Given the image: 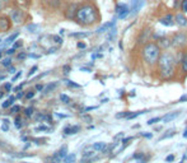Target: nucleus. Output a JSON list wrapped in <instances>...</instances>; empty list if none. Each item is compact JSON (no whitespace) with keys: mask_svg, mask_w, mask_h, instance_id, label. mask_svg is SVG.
Instances as JSON below:
<instances>
[{"mask_svg":"<svg viewBox=\"0 0 187 163\" xmlns=\"http://www.w3.org/2000/svg\"><path fill=\"white\" fill-rule=\"evenodd\" d=\"M76 21H78L79 24L81 26H90L93 24V23L97 21V10H95V8L93 5H83L78 9V12H76Z\"/></svg>","mask_w":187,"mask_h":163,"instance_id":"1","label":"nucleus"},{"mask_svg":"<svg viewBox=\"0 0 187 163\" xmlns=\"http://www.w3.org/2000/svg\"><path fill=\"white\" fill-rule=\"evenodd\" d=\"M158 66H159L160 75L163 78H169L174 73V57L172 56L169 52H164V54L159 55L158 59Z\"/></svg>","mask_w":187,"mask_h":163,"instance_id":"2","label":"nucleus"},{"mask_svg":"<svg viewBox=\"0 0 187 163\" xmlns=\"http://www.w3.org/2000/svg\"><path fill=\"white\" fill-rule=\"evenodd\" d=\"M159 55H160V47L157 44L149 42V44H146L144 46L143 57H144V61H145L148 65H154L158 61V59H159Z\"/></svg>","mask_w":187,"mask_h":163,"instance_id":"3","label":"nucleus"},{"mask_svg":"<svg viewBox=\"0 0 187 163\" xmlns=\"http://www.w3.org/2000/svg\"><path fill=\"white\" fill-rule=\"evenodd\" d=\"M186 41H187L186 35H185V33H182V32H180V33H176V35H174V37L172 38V42H171V44L173 45V46L178 47V46L185 45Z\"/></svg>","mask_w":187,"mask_h":163,"instance_id":"4","label":"nucleus"},{"mask_svg":"<svg viewBox=\"0 0 187 163\" xmlns=\"http://www.w3.org/2000/svg\"><path fill=\"white\" fill-rule=\"evenodd\" d=\"M116 13L120 19H123L126 16H129L130 14V10H129V8L126 4H118V5L116 7Z\"/></svg>","mask_w":187,"mask_h":163,"instance_id":"5","label":"nucleus"},{"mask_svg":"<svg viewBox=\"0 0 187 163\" xmlns=\"http://www.w3.org/2000/svg\"><path fill=\"white\" fill-rule=\"evenodd\" d=\"M159 23L166 27H171V26H173V23H174V17L172 16V14H167L166 17L159 19Z\"/></svg>","mask_w":187,"mask_h":163,"instance_id":"6","label":"nucleus"},{"mask_svg":"<svg viewBox=\"0 0 187 163\" xmlns=\"http://www.w3.org/2000/svg\"><path fill=\"white\" fill-rule=\"evenodd\" d=\"M10 17L14 23H21L22 18H23V13H22V10H19V9H14V10L10 12Z\"/></svg>","mask_w":187,"mask_h":163,"instance_id":"7","label":"nucleus"},{"mask_svg":"<svg viewBox=\"0 0 187 163\" xmlns=\"http://www.w3.org/2000/svg\"><path fill=\"white\" fill-rule=\"evenodd\" d=\"M80 131V126L79 125H74V126H66L64 129L65 135H74V134Z\"/></svg>","mask_w":187,"mask_h":163,"instance_id":"8","label":"nucleus"},{"mask_svg":"<svg viewBox=\"0 0 187 163\" xmlns=\"http://www.w3.org/2000/svg\"><path fill=\"white\" fill-rule=\"evenodd\" d=\"M174 21H176L177 24L181 26V27L187 26V18L183 16V14H177V16L174 17Z\"/></svg>","mask_w":187,"mask_h":163,"instance_id":"9","label":"nucleus"},{"mask_svg":"<svg viewBox=\"0 0 187 163\" xmlns=\"http://www.w3.org/2000/svg\"><path fill=\"white\" fill-rule=\"evenodd\" d=\"M115 26V21L112 22H107V23H104L103 26H101L98 30H97V33H103V32H106V31H109L111 28Z\"/></svg>","mask_w":187,"mask_h":163,"instance_id":"10","label":"nucleus"},{"mask_svg":"<svg viewBox=\"0 0 187 163\" xmlns=\"http://www.w3.org/2000/svg\"><path fill=\"white\" fill-rule=\"evenodd\" d=\"M180 113H181L180 111H174V112H172V113H167L164 117H162V120L164 122H169V121H172V120H174Z\"/></svg>","mask_w":187,"mask_h":163,"instance_id":"11","label":"nucleus"},{"mask_svg":"<svg viewBox=\"0 0 187 163\" xmlns=\"http://www.w3.org/2000/svg\"><path fill=\"white\" fill-rule=\"evenodd\" d=\"M55 154L60 158V159H64V158L66 157V154H68V147L66 145H62L60 149H59V152H56Z\"/></svg>","mask_w":187,"mask_h":163,"instance_id":"12","label":"nucleus"},{"mask_svg":"<svg viewBox=\"0 0 187 163\" xmlns=\"http://www.w3.org/2000/svg\"><path fill=\"white\" fill-rule=\"evenodd\" d=\"M104 148H106V143L103 142H98V143H94V144L92 145V149L95 150V152H102Z\"/></svg>","mask_w":187,"mask_h":163,"instance_id":"13","label":"nucleus"},{"mask_svg":"<svg viewBox=\"0 0 187 163\" xmlns=\"http://www.w3.org/2000/svg\"><path fill=\"white\" fill-rule=\"evenodd\" d=\"M76 159V156L74 153H70V154H66V157L64 158V162L65 163H74Z\"/></svg>","mask_w":187,"mask_h":163,"instance_id":"14","label":"nucleus"},{"mask_svg":"<svg viewBox=\"0 0 187 163\" xmlns=\"http://www.w3.org/2000/svg\"><path fill=\"white\" fill-rule=\"evenodd\" d=\"M52 117L50 116V115H44V113H38L36 116V120L37 121H45V120H47V121H50Z\"/></svg>","mask_w":187,"mask_h":163,"instance_id":"15","label":"nucleus"},{"mask_svg":"<svg viewBox=\"0 0 187 163\" xmlns=\"http://www.w3.org/2000/svg\"><path fill=\"white\" fill-rule=\"evenodd\" d=\"M14 99H16V97H13V96H12V97H9V98L5 101V102H4V103L1 104V107H3V108L12 107V104H13V102H14Z\"/></svg>","mask_w":187,"mask_h":163,"instance_id":"16","label":"nucleus"},{"mask_svg":"<svg viewBox=\"0 0 187 163\" xmlns=\"http://www.w3.org/2000/svg\"><path fill=\"white\" fill-rule=\"evenodd\" d=\"M94 156V150H85L83 153V157H81V161H87L89 158H92Z\"/></svg>","mask_w":187,"mask_h":163,"instance_id":"17","label":"nucleus"},{"mask_svg":"<svg viewBox=\"0 0 187 163\" xmlns=\"http://www.w3.org/2000/svg\"><path fill=\"white\" fill-rule=\"evenodd\" d=\"M19 36V33L18 32H16V33H13L12 36H9L8 38L5 41H4V45H8V44H12V42H14V40H16V38Z\"/></svg>","mask_w":187,"mask_h":163,"instance_id":"18","label":"nucleus"},{"mask_svg":"<svg viewBox=\"0 0 187 163\" xmlns=\"http://www.w3.org/2000/svg\"><path fill=\"white\" fill-rule=\"evenodd\" d=\"M57 84H59L57 82H54V83H50V84L45 88V93H49V92H51V90H54V89L57 87Z\"/></svg>","mask_w":187,"mask_h":163,"instance_id":"19","label":"nucleus"},{"mask_svg":"<svg viewBox=\"0 0 187 163\" xmlns=\"http://www.w3.org/2000/svg\"><path fill=\"white\" fill-rule=\"evenodd\" d=\"M145 112H148V111H137V112H135V113H130L126 119H127V120H132V119H135V117H137V116H140V115L145 113Z\"/></svg>","mask_w":187,"mask_h":163,"instance_id":"20","label":"nucleus"},{"mask_svg":"<svg viewBox=\"0 0 187 163\" xmlns=\"http://www.w3.org/2000/svg\"><path fill=\"white\" fill-rule=\"evenodd\" d=\"M90 35L89 32H79V33H71V37H88Z\"/></svg>","mask_w":187,"mask_h":163,"instance_id":"21","label":"nucleus"},{"mask_svg":"<svg viewBox=\"0 0 187 163\" xmlns=\"http://www.w3.org/2000/svg\"><path fill=\"white\" fill-rule=\"evenodd\" d=\"M1 65L4 66V68H9V66L12 65V59H10V57H7L5 60L1 61Z\"/></svg>","mask_w":187,"mask_h":163,"instance_id":"22","label":"nucleus"},{"mask_svg":"<svg viewBox=\"0 0 187 163\" xmlns=\"http://www.w3.org/2000/svg\"><path fill=\"white\" fill-rule=\"evenodd\" d=\"M182 70L187 73V55H185L183 59H182Z\"/></svg>","mask_w":187,"mask_h":163,"instance_id":"23","label":"nucleus"},{"mask_svg":"<svg viewBox=\"0 0 187 163\" xmlns=\"http://www.w3.org/2000/svg\"><path fill=\"white\" fill-rule=\"evenodd\" d=\"M60 99H61L62 103H69L70 102V97L69 96H66V94H60Z\"/></svg>","mask_w":187,"mask_h":163,"instance_id":"24","label":"nucleus"},{"mask_svg":"<svg viewBox=\"0 0 187 163\" xmlns=\"http://www.w3.org/2000/svg\"><path fill=\"white\" fill-rule=\"evenodd\" d=\"M65 83L69 85V87H73V88H80V84H76L74 83V82H71V80H65Z\"/></svg>","mask_w":187,"mask_h":163,"instance_id":"25","label":"nucleus"},{"mask_svg":"<svg viewBox=\"0 0 187 163\" xmlns=\"http://www.w3.org/2000/svg\"><path fill=\"white\" fill-rule=\"evenodd\" d=\"M160 120H162V117H153L148 121V125H153V124H155V122H159Z\"/></svg>","mask_w":187,"mask_h":163,"instance_id":"26","label":"nucleus"},{"mask_svg":"<svg viewBox=\"0 0 187 163\" xmlns=\"http://www.w3.org/2000/svg\"><path fill=\"white\" fill-rule=\"evenodd\" d=\"M130 113H131V112H120V113H116V119H123V117H127Z\"/></svg>","mask_w":187,"mask_h":163,"instance_id":"27","label":"nucleus"},{"mask_svg":"<svg viewBox=\"0 0 187 163\" xmlns=\"http://www.w3.org/2000/svg\"><path fill=\"white\" fill-rule=\"evenodd\" d=\"M16 124H14V125H16V127L17 129H21L22 126H23V124H22V120H21V117H17L16 119V121H14Z\"/></svg>","mask_w":187,"mask_h":163,"instance_id":"28","label":"nucleus"},{"mask_svg":"<svg viewBox=\"0 0 187 163\" xmlns=\"http://www.w3.org/2000/svg\"><path fill=\"white\" fill-rule=\"evenodd\" d=\"M24 113H26V116H27V117H32V115H33V108H32V107L26 108Z\"/></svg>","mask_w":187,"mask_h":163,"instance_id":"29","label":"nucleus"},{"mask_svg":"<svg viewBox=\"0 0 187 163\" xmlns=\"http://www.w3.org/2000/svg\"><path fill=\"white\" fill-rule=\"evenodd\" d=\"M35 94H36V92H33V90H30L27 94H24V97L27 98V99H31V98H33L35 97Z\"/></svg>","mask_w":187,"mask_h":163,"instance_id":"30","label":"nucleus"},{"mask_svg":"<svg viewBox=\"0 0 187 163\" xmlns=\"http://www.w3.org/2000/svg\"><path fill=\"white\" fill-rule=\"evenodd\" d=\"M35 130H36V131H49V127L42 125V126H38V127H36Z\"/></svg>","mask_w":187,"mask_h":163,"instance_id":"31","label":"nucleus"},{"mask_svg":"<svg viewBox=\"0 0 187 163\" xmlns=\"http://www.w3.org/2000/svg\"><path fill=\"white\" fill-rule=\"evenodd\" d=\"M23 45V42L21 41V40H18V41H16V42H14V45H13V49H18V47H21Z\"/></svg>","mask_w":187,"mask_h":163,"instance_id":"32","label":"nucleus"},{"mask_svg":"<svg viewBox=\"0 0 187 163\" xmlns=\"http://www.w3.org/2000/svg\"><path fill=\"white\" fill-rule=\"evenodd\" d=\"M19 110H21V107H19V106H12L10 112H12V113H17V112L19 111Z\"/></svg>","mask_w":187,"mask_h":163,"instance_id":"33","label":"nucleus"},{"mask_svg":"<svg viewBox=\"0 0 187 163\" xmlns=\"http://www.w3.org/2000/svg\"><path fill=\"white\" fill-rule=\"evenodd\" d=\"M182 10L185 13H187V0H183V1H182Z\"/></svg>","mask_w":187,"mask_h":163,"instance_id":"34","label":"nucleus"},{"mask_svg":"<svg viewBox=\"0 0 187 163\" xmlns=\"http://www.w3.org/2000/svg\"><path fill=\"white\" fill-rule=\"evenodd\" d=\"M37 69H38V68H37V66L35 65V66H33V68H32V69L30 70V73H28V76H32L33 74H35V73H36V70H37Z\"/></svg>","mask_w":187,"mask_h":163,"instance_id":"35","label":"nucleus"},{"mask_svg":"<svg viewBox=\"0 0 187 163\" xmlns=\"http://www.w3.org/2000/svg\"><path fill=\"white\" fill-rule=\"evenodd\" d=\"M144 157V153H141V152H139V153H136V154H134V158L135 159H140V158H143Z\"/></svg>","mask_w":187,"mask_h":163,"instance_id":"36","label":"nucleus"},{"mask_svg":"<svg viewBox=\"0 0 187 163\" xmlns=\"http://www.w3.org/2000/svg\"><path fill=\"white\" fill-rule=\"evenodd\" d=\"M132 140V138L130 136V138H126V139H123L122 140V143H123V147H126L127 144H129V142H131Z\"/></svg>","mask_w":187,"mask_h":163,"instance_id":"37","label":"nucleus"},{"mask_svg":"<svg viewBox=\"0 0 187 163\" xmlns=\"http://www.w3.org/2000/svg\"><path fill=\"white\" fill-rule=\"evenodd\" d=\"M54 40H55V42H57V44H62V38L60 36H54Z\"/></svg>","mask_w":187,"mask_h":163,"instance_id":"38","label":"nucleus"},{"mask_svg":"<svg viewBox=\"0 0 187 163\" xmlns=\"http://www.w3.org/2000/svg\"><path fill=\"white\" fill-rule=\"evenodd\" d=\"M173 159H174V156H173V154L166 157V162H173Z\"/></svg>","mask_w":187,"mask_h":163,"instance_id":"39","label":"nucleus"},{"mask_svg":"<svg viewBox=\"0 0 187 163\" xmlns=\"http://www.w3.org/2000/svg\"><path fill=\"white\" fill-rule=\"evenodd\" d=\"M4 88H5L7 92H9V90H12V83H7L5 85H4Z\"/></svg>","mask_w":187,"mask_h":163,"instance_id":"40","label":"nucleus"},{"mask_svg":"<svg viewBox=\"0 0 187 163\" xmlns=\"http://www.w3.org/2000/svg\"><path fill=\"white\" fill-rule=\"evenodd\" d=\"M14 54H16V49H13V47L7 51V55H14Z\"/></svg>","mask_w":187,"mask_h":163,"instance_id":"41","label":"nucleus"},{"mask_svg":"<svg viewBox=\"0 0 187 163\" xmlns=\"http://www.w3.org/2000/svg\"><path fill=\"white\" fill-rule=\"evenodd\" d=\"M21 75H22V71H19V73H17L16 75H14V78L12 79V82H16V80L19 78V76H21Z\"/></svg>","mask_w":187,"mask_h":163,"instance_id":"42","label":"nucleus"},{"mask_svg":"<svg viewBox=\"0 0 187 163\" xmlns=\"http://www.w3.org/2000/svg\"><path fill=\"white\" fill-rule=\"evenodd\" d=\"M141 135H143V136H145V138H149V139H150V138L153 136V134H152V133H143Z\"/></svg>","mask_w":187,"mask_h":163,"instance_id":"43","label":"nucleus"},{"mask_svg":"<svg viewBox=\"0 0 187 163\" xmlns=\"http://www.w3.org/2000/svg\"><path fill=\"white\" fill-rule=\"evenodd\" d=\"M78 47L79 49H85V44L84 42H78Z\"/></svg>","mask_w":187,"mask_h":163,"instance_id":"44","label":"nucleus"},{"mask_svg":"<svg viewBox=\"0 0 187 163\" xmlns=\"http://www.w3.org/2000/svg\"><path fill=\"white\" fill-rule=\"evenodd\" d=\"M185 101H187V94L182 96V97L180 98V101H178V102H185Z\"/></svg>","mask_w":187,"mask_h":163,"instance_id":"45","label":"nucleus"},{"mask_svg":"<svg viewBox=\"0 0 187 163\" xmlns=\"http://www.w3.org/2000/svg\"><path fill=\"white\" fill-rule=\"evenodd\" d=\"M83 119L85 120V121H88V122H92V117H90V116H83Z\"/></svg>","mask_w":187,"mask_h":163,"instance_id":"46","label":"nucleus"},{"mask_svg":"<svg viewBox=\"0 0 187 163\" xmlns=\"http://www.w3.org/2000/svg\"><path fill=\"white\" fill-rule=\"evenodd\" d=\"M22 87H23V84H19L18 87L14 88V92H18V90H21V89H22Z\"/></svg>","mask_w":187,"mask_h":163,"instance_id":"47","label":"nucleus"},{"mask_svg":"<svg viewBox=\"0 0 187 163\" xmlns=\"http://www.w3.org/2000/svg\"><path fill=\"white\" fill-rule=\"evenodd\" d=\"M36 89L37 90H42V89H44V85H42V84H37L36 85Z\"/></svg>","mask_w":187,"mask_h":163,"instance_id":"48","label":"nucleus"},{"mask_svg":"<svg viewBox=\"0 0 187 163\" xmlns=\"http://www.w3.org/2000/svg\"><path fill=\"white\" fill-rule=\"evenodd\" d=\"M14 71H16V68H14V66H12V65H10V66H9V73H12V74H13Z\"/></svg>","mask_w":187,"mask_h":163,"instance_id":"49","label":"nucleus"},{"mask_svg":"<svg viewBox=\"0 0 187 163\" xmlns=\"http://www.w3.org/2000/svg\"><path fill=\"white\" fill-rule=\"evenodd\" d=\"M95 108H97L95 106H93V107H87V108L84 110V111H85V112H87V111H92V110H95Z\"/></svg>","mask_w":187,"mask_h":163,"instance_id":"50","label":"nucleus"},{"mask_svg":"<svg viewBox=\"0 0 187 163\" xmlns=\"http://www.w3.org/2000/svg\"><path fill=\"white\" fill-rule=\"evenodd\" d=\"M26 56H27L26 54H19L18 55V59H26Z\"/></svg>","mask_w":187,"mask_h":163,"instance_id":"51","label":"nucleus"},{"mask_svg":"<svg viewBox=\"0 0 187 163\" xmlns=\"http://www.w3.org/2000/svg\"><path fill=\"white\" fill-rule=\"evenodd\" d=\"M64 70H65V73H69L70 66H69V65H65V66H64Z\"/></svg>","mask_w":187,"mask_h":163,"instance_id":"52","label":"nucleus"},{"mask_svg":"<svg viewBox=\"0 0 187 163\" xmlns=\"http://www.w3.org/2000/svg\"><path fill=\"white\" fill-rule=\"evenodd\" d=\"M1 129H3L4 131H8V124H4V125L1 126Z\"/></svg>","mask_w":187,"mask_h":163,"instance_id":"53","label":"nucleus"},{"mask_svg":"<svg viewBox=\"0 0 187 163\" xmlns=\"http://www.w3.org/2000/svg\"><path fill=\"white\" fill-rule=\"evenodd\" d=\"M122 135H123V134H122V133H120V134H118V135H116V136H115V140H117V139H120V138H122Z\"/></svg>","mask_w":187,"mask_h":163,"instance_id":"54","label":"nucleus"},{"mask_svg":"<svg viewBox=\"0 0 187 163\" xmlns=\"http://www.w3.org/2000/svg\"><path fill=\"white\" fill-rule=\"evenodd\" d=\"M22 97H24V93H18V96H17V98H22Z\"/></svg>","mask_w":187,"mask_h":163,"instance_id":"55","label":"nucleus"},{"mask_svg":"<svg viewBox=\"0 0 187 163\" xmlns=\"http://www.w3.org/2000/svg\"><path fill=\"white\" fill-rule=\"evenodd\" d=\"M80 70L81 71H87V73H90V69H87V68H81Z\"/></svg>","mask_w":187,"mask_h":163,"instance_id":"56","label":"nucleus"},{"mask_svg":"<svg viewBox=\"0 0 187 163\" xmlns=\"http://www.w3.org/2000/svg\"><path fill=\"white\" fill-rule=\"evenodd\" d=\"M4 96H5V93H4V92H0V99H1Z\"/></svg>","mask_w":187,"mask_h":163,"instance_id":"57","label":"nucleus"},{"mask_svg":"<svg viewBox=\"0 0 187 163\" xmlns=\"http://www.w3.org/2000/svg\"><path fill=\"white\" fill-rule=\"evenodd\" d=\"M139 1H141V0H132V3H134V5H135V4H137Z\"/></svg>","mask_w":187,"mask_h":163,"instance_id":"58","label":"nucleus"},{"mask_svg":"<svg viewBox=\"0 0 187 163\" xmlns=\"http://www.w3.org/2000/svg\"><path fill=\"white\" fill-rule=\"evenodd\" d=\"M183 138H187V129H186V131L183 133Z\"/></svg>","mask_w":187,"mask_h":163,"instance_id":"59","label":"nucleus"},{"mask_svg":"<svg viewBox=\"0 0 187 163\" xmlns=\"http://www.w3.org/2000/svg\"><path fill=\"white\" fill-rule=\"evenodd\" d=\"M1 8H3V4H1V1H0V10H1Z\"/></svg>","mask_w":187,"mask_h":163,"instance_id":"60","label":"nucleus"},{"mask_svg":"<svg viewBox=\"0 0 187 163\" xmlns=\"http://www.w3.org/2000/svg\"><path fill=\"white\" fill-rule=\"evenodd\" d=\"M4 78H5V76H0V80H1V79H4Z\"/></svg>","mask_w":187,"mask_h":163,"instance_id":"61","label":"nucleus"},{"mask_svg":"<svg viewBox=\"0 0 187 163\" xmlns=\"http://www.w3.org/2000/svg\"><path fill=\"white\" fill-rule=\"evenodd\" d=\"M0 1H8V0H0Z\"/></svg>","mask_w":187,"mask_h":163,"instance_id":"62","label":"nucleus"},{"mask_svg":"<svg viewBox=\"0 0 187 163\" xmlns=\"http://www.w3.org/2000/svg\"><path fill=\"white\" fill-rule=\"evenodd\" d=\"M0 57H1V54H0Z\"/></svg>","mask_w":187,"mask_h":163,"instance_id":"63","label":"nucleus"},{"mask_svg":"<svg viewBox=\"0 0 187 163\" xmlns=\"http://www.w3.org/2000/svg\"><path fill=\"white\" fill-rule=\"evenodd\" d=\"M51 163H52V162H51Z\"/></svg>","mask_w":187,"mask_h":163,"instance_id":"64","label":"nucleus"}]
</instances>
